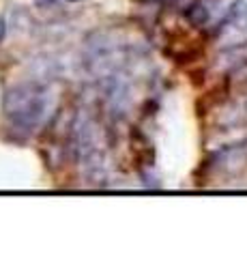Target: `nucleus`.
Masks as SVG:
<instances>
[{"instance_id":"nucleus-2","label":"nucleus","mask_w":247,"mask_h":258,"mask_svg":"<svg viewBox=\"0 0 247 258\" xmlns=\"http://www.w3.org/2000/svg\"><path fill=\"white\" fill-rule=\"evenodd\" d=\"M43 5H62V3H77V0H39Z\"/></svg>"},{"instance_id":"nucleus-1","label":"nucleus","mask_w":247,"mask_h":258,"mask_svg":"<svg viewBox=\"0 0 247 258\" xmlns=\"http://www.w3.org/2000/svg\"><path fill=\"white\" fill-rule=\"evenodd\" d=\"M50 110V95L45 88L35 84H24L9 91L5 97V116L11 120L13 127L22 132H35L45 120Z\"/></svg>"},{"instance_id":"nucleus-3","label":"nucleus","mask_w":247,"mask_h":258,"mask_svg":"<svg viewBox=\"0 0 247 258\" xmlns=\"http://www.w3.org/2000/svg\"><path fill=\"white\" fill-rule=\"evenodd\" d=\"M5 35H7V28H5V22L0 20V41H3V39H5Z\"/></svg>"}]
</instances>
